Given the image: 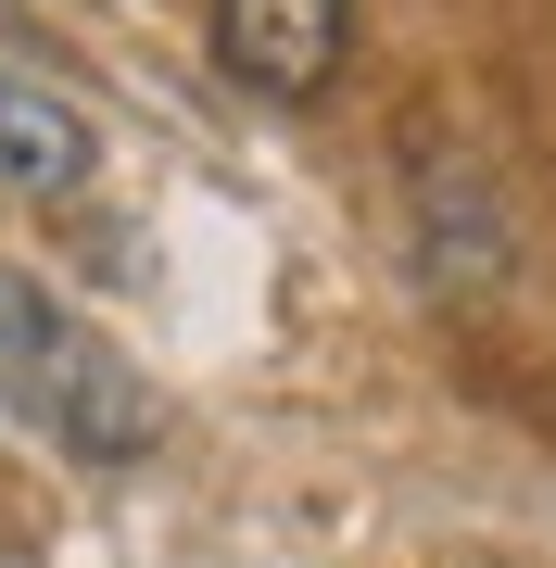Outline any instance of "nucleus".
Instances as JSON below:
<instances>
[{"mask_svg":"<svg viewBox=\"0 0 556 568\" xmlns=\"http://www.w3.org/2000/svg\"><path fill=\"white\" fill-rule=\"evenodd\" d=\"M0 405L26 429H51L63 455H89V467H140L165 443V392L63 304V291H39L26 265H0Z\"/></svg>","mask_w":556,"mask_h":568,"instance_id":"nucleus-1","label":"nucleus"},{"mask_svg":"<svg viewBox=\"0 0 556 568\" xmlns=\"http://www.w3.org/2000/svg\"><path fill=\"white\" fill-rule=\"evenodd\" d=\"M215 51L266 102H316L354 51V0H215Z\"/></svg>","mask_w":556,"mask_h":568,"instance_id":"nucleus-2","label":"nucleus"},{"mask_svg":"<svg viewBox=\"0 0 556 568\" xmlns=\"http://www.w3.org/2000/svg\"><path fill=\"white\" fill-rule=\"evenodd\" d=\"M89 164H102V140H89L77 102L0 89V190H13V203H63V190H89Z\"/></svg>","mask_w":556,"mask_h":568,"instance_id":"nucleus-3","label":"nucleus"}]
</instances>
